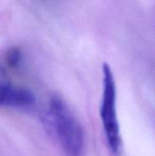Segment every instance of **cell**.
Here are the masks:
<instances>
[{"instance_id":"obj_1","label":"cell","mask_w":155,"mask_h":156,"mask_svg":"<svg viewBox=\"0 0 155 156\" xmlns=\"http://www.w3.org/2000/svg\"><path fill=\"white\" fill-rule=\"evenodd\" d=\"M44 120L49 132L58 140L66 156H81L85 149L82 126L68 104L59 97L49 101Z\"/></svg>"},{"instance_id":"obj_3","label":"cell","mask_w":155,"mask_h":156,"mask_svg":"<svg viewBox=\"0 0 155 156\" xmlns=\"http://www.w3.org/2000/svg\"><path fill=\"white\" fill-rule=\"evenodd\" d=\"M14 85L10 83L5 68L0 63V107L7 106L8 100Z\"/></svg>"},{"instance_id":"obj_4","label":"cell","mask_w":155,"mask_h":156,"mask_svg":"<svg viewBox=\"0 0 155 156\" xmlns=\"http://www.w3.org/2000/svg\"><path fill=\"white\" fill-rule=\"evenodd\" d=\"M7 62L11 66H16L20 60V53L19 50L16 48H13L7 52V57H6Z\"/></svg>"},{"instance_id":"obj_2","label":"cell","mask_w":155,"mask_h":156,"mask_svg":"<svg viewBox=\"0 0 155 156\" xmlns=\"http://www.w3.org/2000/svg\"><path fill=\"white\" fill-rule=\"evenodd\" d=\"M100 115L108 147L112 155L120 156L122 151V140L117 113V89L113 72L107 63L102 65V96Z\"/></svg>"}]
</instances>
